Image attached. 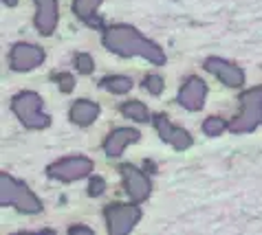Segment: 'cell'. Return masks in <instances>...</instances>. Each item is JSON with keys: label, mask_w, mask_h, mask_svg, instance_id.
I'll use <instances>...</instances> for the list:
<instances>
[{"label": "cell", "mask_w": 262, "mask_h": 235, "mask_svg": "<svg viewBox=\"0 0 262 235\" xmlns=\"http://www.w3.org/2000/svg\"><path fill=\"white\" fill-rule=\"evenodd\" d=\"M73 62H75L77 73H82V75H91L93 68H95V62H93V57L89 53H77L73 57Z\"/></svg>", "instance_id": "d6986e66"}, {"label": "cell", "mask_w": 262, "mask_h": 235, "mask_svg": "<svg viewBox=\"0 0 262 235\" xmlns=\"http://www.w3.org/2000/svg\"><path fill=\"white\" fill-rule=\"evenodd\" d=\"M45 49H40L38 44L31 42H16L9 51V68L16 73L31 70L35 66H40L45 62Z\"/></svg>", "instance_id": "ba28073f"}, {"label": "cell", "mask_w": 262, "mask_h": 235, "mask_svg": "<svg viewBox=\"0 0 262 235\" xmlns=\"http://www.w3.org/2000/svg\"><path fill=\"white\" fill-rule=\"evenodd\" d=\"M3 5H5V7H16L18 0H3Z\"/></svg>", "instance_id": "d4e9b609"}, {"label": "cell", "mask_w": 262, "mask_h": 235, "mask_svg": "<svg viewBox=\"0 0 262 235\" xmlns=\"http://www.w3.org/2000/svg\"><path fill=\"white\" fill-rule=\"evenodd\" d=\"M152 123H155V128L159 132V136H161V141H165L167 145H172L174 150L181 152V150H187L192 145L190 132L179 128V126H174L167 114H157L155 119H152Z\"/></svg>", "instance_id": "30bf717a"}, {"label": "cell", "mask_w": 262, "mask_h": 235, "mask_svg": "<svg viewBox=\"0 0 262 235\" xmlns=\"http://www.w3.org/2000/svg\"><path fill=\"white\" fill-rule=\"evenodd\" d=\"M141 134L135 128H115L104 141V152L108 158H119L130 143H137Z\"/></svg>", "instance_id": "7c38bea8"}, {"label": "cell", "mask_w": 262, "mask_h": 235, "mask_svg": "<svg viewBox=\"0 0 262 235\" xmlns=\"http://www.w3.org/2000/svg\"><path fill=\"white\" fill-rule=\"evenodd\" d=\"M99 86L113 95H126V92H130V88H133V79L126 75H108L101 79Z\"/></svg>", "instance_id": "e0dca14e"}, {"label": "cell", "mask_w": 262, "mask_h": 235, "mask_svg": "<svg viewBox=\"0 0 262 235\" xmlns=\"http://www.w3.org/2000/svg\"><path fill=\"white\" fill-rule=\"evenodd\" d=\"M262 126V86H253L240 95V112L229 123L234 134H247Z\"/></svg>", "instance_id": "277c9868"}, {"label": "cell", "mask_w": 262, "mask_h": 235, "mask_svg": "<svg viewBox=\"0 0 262 235\" xmlns=\"http://www.w3.org/2000/svg\"><path fill=\"white\" fill-rule=\"evenodd\" d=\"M0 204L3 207H16L23 214H40L42 200L29 189L25 182L16 180L7 172H0Z\"/></svg>", "instance_id": "7a4b0ae2"}, {"label": "cell", "mask_w": 262, "mask_h": 235, "mask_svg": "<svg viewBox=\"0 0 262 235\" xmlns=\"http://www.w3.org/2000/svg\"><path fill=\"white\" fill-rule=\"evenodd\" d=\"M11 112L18 116L20 123L29 130H45L49 128L51 116L45 112V101L38 92L23 90L11 99Z\"/></svg>", "instance_id": "3957f363"}, {"label": "cell", "mask_w": 262, "mask_h": 235, "mask_svg": "<svg viewBox=\"0 0 262 235\" xmlns=\"http://www.w3.org/2000/svg\"><path fill=\"white\" fill-rule=\"evenodd\" d=\"M143 88H145V90H148L150 95L159 97V95L163 92V88H165L163 77H161V75H148V77L143 79Z\"/></svg>", "instance_id": "ffe728a7"}, {"label": "cell", "mask_w": 262, "mask_h": 235, "mask_svg": "<svg viewBox=\"0 0 262 235\" xmlns=\"http://www.w3.org/2000/svg\"><path fill=\"white\" fill-rule=\"evenodd\" d=\"M101 44L115 55L121 57H141V60L163 66L165 64V53L157 42L148 40L141 31H137L130 25H113L104 29L101 33Z\"/></svg>", "instance_id": "6da1fadb"}, {"label": "cell", "mask_w": 262, "mask_h": 235, "mask_svg": "<svg viewBox=\"0 0 262 235\" xmlns=\"http://www.w3.org/2000/svg\"><path fill=\"white\" fill-rule=\"evenodd\" d=\"M203 66H205L207 73H212L216 79H221V82L229 88H243V84H245V70L240 68V66H236L234 62H227V60H223V57L214 55V57H207Z\"/></svg>", "instance_id": "9c48e42d"}, {"label": "cell", "mask_w": 262, "mask_h": 235, "mask_svg": "<svg viewBox=\"0 0 262 235\" xmlns=\"http://www.w3.org/2000/svg\"><path fill=\"white\" fill-rule=\"evenodd\" d=\"M101 0H73V13L91 27H101V20L97 16Z\"/></svg>", "instance_id": "9a60e30c"}, {"label": "cell", "mask_w": 262, "mask_h": 235, "mask_svg": "<svg viewBox=\"0 0 262 235\" xmlns=\"http://www.w3.org/2000/svg\"><path fill=\"white\" fill-rule=\"evenodd\" d=\"M121 114L126 116V119H133L137 123H148L150 121V110L148 106L143 104L139 99H130V101H123L121 104Z\"/></svg>", "instance_id": "2e32d148"}, {"label": "cell", "mask_w": 262, "mask_h": 235, "mask_svg": "<svg viewBox=\"0 0 262 235\" xmlns=\"http://www.w3.org/2000/svg\"><path fill=\"white\" fill-rule=\"evenodd\" d=\"M104 192H106V180L101 178V176H95V178H91V182H89V196H91V198H99Z\"/></svg>", "instance_id": "7402d4cb"}, {"label": "cell", "mask_w": 262, "mask_h": 235, "mask_svg": "<svg viewBox=\"0 0 262 235\" xmlns=\"http://www.w3.org/2000/svg\"><path fill=\"white\" fill-rule=\"evenodd\" d=\"M67 235H95V231H93L91 226H86V224H73Z\"/></svg>", "instance_id": "603a6c76"}, {"label": "cell", "mask_w": 262, "mask_h": 235, "mask_svg": "<svg viewBox=\"0 0 262 235\" xmlns=\"http://www.w3.org/2000/svg\"><path fill=\"white\" fill-rule=\"evenodd\" d=\"M225 130H229V123L221 119V116H207L205 121H203V132H205V136H221Z\"/></svg>", "instance_id": "ac0fdd59"}, {"label": "cell", "mask_w": 262, "mask_h": 235, "mask_svg": "<svg viewBox=\"0 0 262 235\" xmlns=\"http://www.w3.org/2000/svg\"><path fill=\"white\" fill-rule=\"evenodd\" d=\"M93 167H95V163L89 156L75 154V156H67V158L51 163L47 167V174H49V178L60 180V182H75V180H82L86 176H91Z\"/></svg>", "instance_id": "8992f818"}, {"label": "cell", "mask_w": 262, "mask_h": 235, "mask_svg": "<svg viewBox=\"0 0 262 235\" xmlns=\"http://www.w3.org/2000/svg\"><path fill=\"white\" fill-rule=\"evenodd\" d=\"M205 97H207V84L203 82L201 77H187L183 86H181L179 90V97L177 101L181 104V108L190 110V112H196V110H201L205 106Z\"/></svg>", "instance_id": "8fae6325"}, {"label": "cell", "mask_w": 262, "mask_h": 235, "mask_svg": "<svg viewBox=\"0 0 262 235\" xmlns=\"http://www.w3.org/2000/svg\"><path fill=\"white\" fill-rule=\"evenodd\" d=\"M57 18V0H35V29L42 35L55 31Z\"/></svg>", "instance_id": "4fadbf2b"}, {"label": "cell", "mask_w": 262, "mask_h": 235, "mask_svg": "<svg viewBox=\"0 0 262 235\" xmlns=\"http://www.w3.org/2000/svg\"><path fill=\"white\" fill-rule=\"evenodd\" d=\"M119 174H121V180H123V189H126V196L130 198V202L135 204H141L150 198L152 192V182L148 178V174L141 172L139 167L135 165H121L119 167Z\"/></svg>", "instance_id": "52a82bcc"}, {"label": "cell", "mask_w": 262, "mask_h": 235, "mask_svg": "<svg viewBox=\"0 0 262 235\" xmlns=\"http://www.w3.org/2000/svg\"><path fill=\"white\" fill-rule=\"evenodd\" d=\"M99 116V106L91 99H77L69 110V119L79 128H89Z\"/></svg>", "instance_id": "5bb4252c"}, {"label": "cell", "mask_w": 262, "mask_h": 235, "mask_svg": "<svg viewBox=\"0 0 262 235\" xmlns=\"http://www.w3.org/2000/svg\"><path fill=\"white\" fill-rule=\"evenodd\" d=\"M13 235H53L51 231H42V233H13Z\"/></svg>", "instance_id": "cb8c5ba5"}, {"label": "cell", "mask_w": 262, "mask_h": 235, "mask_svg": "<svg viewBox=\"0 0 262 235\" xmlns=\"http://www.w3.org/2000/svg\"><path fill=\"white\" fill-rule=\"evenodd\" d=\"M53 79L62 92H73V88H75V77H73L71 73H57Z\"/></svg>", "instance_id": "44dd1931"}, {"label": "cell", "mask_w": 262, "mask_h": 235, "mask_svg": "<svg viewBox=\"0 0 262 235\" xmlns=\"http://www.w3.org/2000/svg\"><path fill=\"white\" fill-rule=\"evenodd\" d=\"M106 218V229L108 235H128L135 229V224L141 220V209L137 204H123V202H113L104 209Z\"/></svg>", "instance_id": "5b68a950"}]
</instances>
